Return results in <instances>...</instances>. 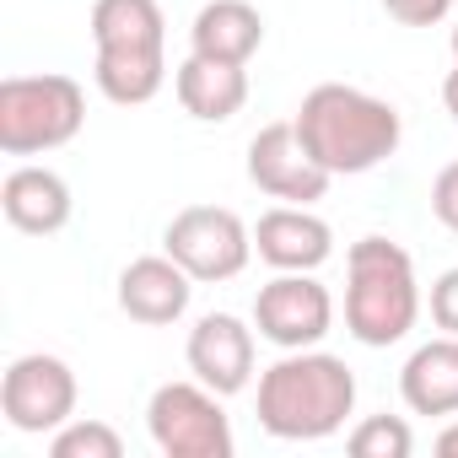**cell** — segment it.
I'll return each instance as SVG.
<instances>
[{
  "mask_svg": "<svg viewBox=\"0 0 458 458\" xmlns=\"http://www.w3.org/2000/svg\"><path fill=\"white\" fill-rule=\"evenodd\" d=\"M345 447H351L356 458H410V453H415V431H410L404 415H367V420L345 437Z\"/></svg>",
  "mask_w": 458,
  "mask_h": 458,
  "instance_id": "cell-19",
  "label": "cell"
},
{
  "mask_svg": "<svg viewBox=\"0 0 458 458\" xmlns=\"http://www.w3.org/2000/svg\"><path fill=\"white\" fill-rule=\"evenodd\" d=\"M87 92L71 76H6L0 81V151L6 157H44L81 135Z\"/></svg>",
  "mask_w": 458,
  "mask_h": 458,
  "instance_id": "cell-4",
  "label": "cell"
},
{
  "mask_svg": "<svg viewBox=\"0 0 458 458\" xmlns=\"http://www.w3.org/2000/svg\"><path fill=\"white\" fill-rule=\"evenodd\" d=\"M292 124H297L302 146L313 151V162L335 178L372 173L377 162H388L399 151V135H404L394 103H383L361 87H345V81L313 87Z\"/></svg>",
  "mask_w": 458,
  "mask_h": 458,
  "instance_id": "cell-1",
  "label": "cell"
},
{
  "mask_svg": "<svg viewBox=\"0 0 458 458\" xmlns=\"http://www.w3.org/2000/svg\"><path fill=\"white\" fill-rule=\"evenodd\" d=\"M71 205H76L71 199V183L55 167L22 162V167L6 173V183H0V210H6V221L17 226V233H28V238L60 233V226L71 221Z\"/></svg>",
  "mask_w": 458,
  "mask_h": 458,
  "instance_id": "cell-13",
  "label": "cell"
},
{
  "mask_svg": "<svg viewBox=\"0 0 458 458\" xmlns=\"http://www.w3.org/2000/svg\"><path fill=\"white\" fill-rule=\"evenodd\" d=\"M189 297H194V276H189L173 254L130 259L124 276H119V308H124V318H135V324H146V329L178 324V318L189 313Z\"/></svg>",
  "mask_w": 458,
  "mask_h": 458,
  "instance_id": "cell-11",
  "label": "cell"
},
{
  "mask_svg": "<svg viewBox=\"0 0 458 458\" xmlns=\"http://www.w3.org/2000/svg\"><path fill=\"white\" fill-rule=\"evenodd\" d=\"M437 453H442V458H458V420H453V426L437 437Z\"/></svg>",
  "mask_w": 458,
  "mask_h": 458,
  "instance_id": "cell-25",
  "label": "cell"
},
{
  "mask_svg": "<svg viewBox=\"0 0 458 458\" xmlns=\"http://www.w3.org/2000/svg\"><path fill=\"white\" fill-rule=\"evenodd\" d=\"M431 324L442 335H458V265L431 281Z\"/></svg>",
  "mask_w": 458,
  "mask_h": 458,
  "instance_id": "cell-21",
  "label": "cell"
},
{
  "mask_svg": "<svg viewBox=\"0 0 458 458\" xmlns=\"http://www.w3.org/2000/svg\"><path fill=\"white\" fill-rule=\"evenodd\" d=\"M431 210H437V221L447 226V233H458V162H447V167L437 173V183H431Z\"/></svg>",
  "mask_w": 458,
  "mask_h": 458,
  "instance_id": "cell-23",
  "label": "cell"
},
{
  "mask_svg": "<svg viewBox=\"0 0 458 458\" xmlns=\"http://www.w3.org/2000/svg\"><path fill=\"white\" fill-rule=\"evenodd\" d=\"M442 108L458 119V65H453V71H447V81H442Z\"/></svg>",
  "mask_w": 458,
  "mask_h": 458,
  "instance_id": "cell-24",
  "label": "cell"
},
{
  "mask_svg": "<svg viewBox=\"0 0 458 458\" xmlns=\"http://www.w3.org/2000/svg\"><path fill=\"white\" fill-rule=\"evenodd\" d=\"M49 458H124V442L108 420H65L49 437Z\"/></svg>",
  "mask_w": 458,
  "mask_h": 458,
  "instance_id": "cell-20",
  "label": "cell"
},
{
  "mask_svg": "<svg viewBox=\"0 0 458 458\" xmlns=\"http://www.w3.org/2000/svg\"><path fill=\"white\" fill-rule=\"evenodd\" d=\"M254 254L270 270H318L335 254V233L308 205H276L254 226Z\"/></svg>",
  "mask_w": 458,
  "mask_h": 458,
  "instance_id": "cell-12",
  "label": "cell"
},
{
  "mask_svg": "<svg viewBox=\"0 0 458 458\" xmlns=\"http://www.w3.org/2000/svg\"><path fill=\"white\" fill-rule=\"evenodd\" d=\"M335 173H324L313 162V151L302 146L297 124H265L254 140H249V183L281 205H313L324 199Z\"/></svg>",
  "mask_w": 458,
  "mask_h": 458,
  "instance_id": "cell-9",
  "label": "cell"
},
{
  "mask_svg": "<svg viewBox=\"0 0 458 458\" xmlns=\"http://www.w3.org/2000/svg\"><path fill=\"white\" fill-rule=\"evenodd\" d=\"M162 254H173L194 281L216 286V281H233V276L249 270L254 233L243 226V216L226 210V205H189V210H178L167 221Z\"/></svg>",
  "mask_w": 458,
  "mask_h": 458,
  "instance_id": "cell-6",
  "label": "cell"
},
{
  "mask_svg": "<svg viewBox=\"0 0 458 458\" xmlns=\"http://www.w3.org/2000/svg\"><path fill=\"white\" fill-rule=\"evenodd\" d=\"M92 81L108 103L119 108H140L162 92L167 81V49H98Z\"/></svg>",
  "mask_w": 458,
  "mask_h": 458,
  "instance_id": "cell-17",
  "label": "cell"
},
{
  "mask_svg": "<svg viewBox=\"0 0 458 458\" xmlns=\"http://www.w3.org/2000/svg\"><path fill=\"white\" fill-rule=\"evenodd\" d=\"M351 410H356V372L318 345L286 351L259 377V426L281 442H324L351 420Z\"/></svg>",
  "mask_w": 458,
  "mask_h": 458,
  "instance_id": "cell-2",
  "label": "cell"
},
{
  "mask_svg": "<svg viewBox=\"0 0 458 458\" xmlns=\"http://www.w3.org/2000/svg\"><path fill=\"white\" fill-rule=\"evenodd\" d=\"M98 49H167V17L157 0H92Z\"/></svg>",
  "mask_w": 458,
  "mask_h": 458,
  "instance_id": "cell-18",
  "label": "cell"
},
{
  "mask_svg": "<svg viewBox=\"0 0 458 458\" xmlns=\"http://www.w3.org/2000/svg\"><path fill=\"white\" fill-rule=\"evenodd\" d=\"M0 410L22 437H55L65 420H76V372L49 351L17 356L0 377Z\"/></svg>",
  "mask_w": 458,
  "mask_h": 458,
  "instance_id": "cell-7",
  "label": "cell"
},
{
  "mask_svg": "<svg viewBox=\"0 0 458 458\" xmlns=\"http://www.w3.org/2000/svg\"><path fill=\"white\" fill-rule=\"evenodd\" d=\"M453 65H458V22H453Z\"/></svg>",
  "mask_w": 458,
  "mask_h": 458,
  "instance_id": "cell-26",
  "label": "cell"
},
{
  "mask_svg": "<svg viewBox=\"0 0 458 458\" xmlns=\"http://www.w3.org/2000/svg\"><path fill=\"white\" fill-rule=\"evenodd\" d=\"M399 394L415 415H458V335L415 345L399 367Z\"/></svg>",
  "mask_w": 458,
  "mask_h": 458,
  "instance_id": "cell-16",
  "label": "cell"
},
{
  "mask_svg": "<svg viewBox=\"0 0 458 458\" xmlns=\"http://www.w3.org/2000/svg\"><path fill=\"white\" fill-rule=\"evenodd\" d=\"M189 372L216 388L221 399L226 394H243L249 377H254V329L238 318V313H205L194 329H189Z\"/></svg>",
  "mask_w": 458,
  "mask_h": 458,
  "instance_id": "cell-10",
  "label": "cell"
},
{
  "mask_svg": "<svg viewBox=\"0 0 458 458\" xmlns=\"http://www.w3.org/2000/svg\"><path fill=\"white\" fill-rule=\"evenodd\" d=\"M173 92H178L189 119L226 124L233 114H243V103H249V65H221V60L189 55L178 65V76H173Z\"/></svg>",
  "mask_w": 458,
  "mask_h": 458,
  "instance_id": "cell-15",
  "label": "cell"
},
{
  "mask_svg": "<svg viewBox=\"0 0 458 458\" xmlns=\"http://www.w3.org/2000/svg\"><path fill=\"white\" fill-rule=\"evenodd\" d=\"M383 12L399 22V28H431L453 12V0H383Z\"/></svg>",
  "mask_w": 458,
  "mask_h": 458,
  "instance_id": "cell-22",
  "label": "cell"
},
{
  "mask_svg": "<svg viewBox=\"0 0 458 458\" xmlns=\"http://www.w3.org/2000/svg\"><path fill=\"white\" fill-rule=\"evenodd\" d=\"M146 431L167 458H233V420L221 394L194 383H162L146 404Z\"/></svg>",
  "mask_w": 458,
  "mask_h": 458,
  "instance_id": "cell-5",
  "label": "cell"
},
{
  "mask_svg": "<svg viewBox=\"0 0 458 458\" xmlns=\"http://www.w3.org/2000/svg\"><path fill=\"white\" fill-rule=\"evenodd\" d=\"M420 318L415 259L388 238H361L345 254V329L351 340L383 351L399 345Z\"/></svg>",
  "mask_w": 458,
  "mask_h": 458,
  "instance_id": "cell-3",
  "label": "cell"
},
{
  "mask_svg": "<svg viewBox=\"0 0 458 458\" xmlns=\"http://www.w3.org/2000/svg\"><path fill=\"white\" fill-rule=\"evenodd\" d=\"M259 44H265V17L249 0H205L189 28V55H205L221 65H249Z\"/></svg>",
  "mask_w": 458,
  "mask_h": 458,
  "instance_id": "cell-14",
  "label": "cell"
},
{
  "mask_svg": "<svg viewBox=\"0 0 458 458\" xmlns=\"http://www.w3.org/2000/svg\"><path fill=\"white\" fill-rule=\"evenodd\" d=\"M254 329L276 351H308L335 329V297L313 281V270H276V281L254 297Z\"/></svg>",
  "mask_w": 458,
  "mask_h": 458,
  "instance_id": "cell-8",
  "label": "cell"
}]
</instances>
